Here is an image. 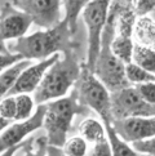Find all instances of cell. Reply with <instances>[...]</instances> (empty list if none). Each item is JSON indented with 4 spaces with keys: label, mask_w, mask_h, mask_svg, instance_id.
Here are the masks:
<instances>
[{
    "label": "cell",
    "mask_w": 155,
    "mask_h": 156,
    "mask_svg": "<svg viewBox=\"0 0 155 156\" xmlns=\"http://www.w3.org/2000/svg\"><path fill=\"white\" fill-rule=\"evenodd\" d=\"M73 35L74 32L71 31L69 23L62 20L54 27L17 39L8 47V51L9 53L20 54L22 59L44 61L57 53L65 54L74 52Z\"/></svg>",
    "instance_id": "1"
},
{
    "label": "cell",
    "mask_w": 155,
    "mask_h": 156,
    "mask_svg": "<svg viewBox=\"0 0 155 156\" xmlns=\"http://www.w3.org/2000/svg\"><path fill=\"white\" fill-rule=\"evenodd\" d=\"M80 70L81 65L74 52L61 54V57L47 70L40 84L35 89L32 96L35 103L38 106L44 105L67 96L69 90L79 79Z\"/></svg>",
    "instance_id": "2"
},
{
    "label": "cell",
    "mask_w": 155,
    "mask_h": 156,
    "mask_svg": "<svg viewBox=\"0 0 155 156\" xmlns=\"http://www.w3.org/2000/svg\"><path fill=\"white\" fill-rule=\"evenodd\" d=\"M115 22L116 10L110 3L107 20L101 35L99 53L97 55L95 67L92 71L97 76V79L109 89L110 93L120 90V89L131 85L125 77V65L120 59L116 58L111 51V41L116 35Z\"/></svg>",
    "instance_id": "3"
},
{
    "label": "cell",
    "mask_w": 155,
    "mask_h": 156,
    "mask_svg": "<svg viewBox=\"0 0 155 156\" xmlns=\"http://www.w3.org/2000/svg\"><path fill=\"white\" fill-rule=\"evenodd\" d=\"M85 108L87 107L78 101L75 90H73L70 96L47 102L43 128L45 130L48 146L62 148L67 139L74 118L76 115L83 114Z\"/></svg>",
    "instance_id": "4"
},
{
    "label": "cell",
    "mask_w": 155,
    "mask_h": 156,
    "mask_svg": "<svg viewBox=\"0 0 155 156\" xmlns=\"http://www.w3.org/2000/svg\"><path fill=\"white\" fill-rule=\"evenodd\" d=\"M74 87L79 103L95 111L103 124H111V93L84 63Z\"/></svg>",
    "instance_id": "5"
},
{
    "label": "cell",
    "mask_w": 155,
    "mask_h": 156,
    "mask_svg": "<svg viewBox=\"0 0 155 156\" xmlns=\"http://www.w3.org/2000/svg\"><path fill=\"white\" fill-rule=\"evenodd\" d=\"M110 3L111 0H91L85 5V8L81 10L83 21H84L88 31L87 61L84 65L91 71H93L97 55L99 53L101 35L107 20Z\"/></svg>",
    "instance_id": "6"
},
{
    "label": "cell",
    "mask_w": 155,
    "mask_h": 156,
    "mask_svg": "<svg viewBox=\"0 0 155 156\" xmlns=\"http://www.w3.org/2000/svg\"><path fill=\"white\" fill-rule=\"evenodd\" d=\"M111 114L114 120L127 118H154L155 105L143 99L133 85L111 93Z\"/></svg>",
    "instance_id": "7"
},
{
    "label": "cell",
    "mask_w": 155,
    "mask_h": 156,
    "mask_svg": "<svg viewBox=\"0 0 155 156\" xmlns=\"http://www.w3.org/2000/svg\"><path fill=\"white\" fill-rule=\"evenodd\" d=\"M12 4L30 16L32 23L41 29H51L62 21L61 0H12Z\"/></svg>",
    "instance_id": "8"
},
{
    "label": "cell",
    "mask_w": 155,
    "mask_h": 156,
    "mask_svg": "<svg viewBox=\"0 0 155 156\" xmlns=\"http://www.w3.org/2000/svg\"><path fill=\"white\" fill-rule=\"evenodd\" d=\"M44 114H45V103L39 105L34 115L30 119L23 121H17L14 124H9L0 133V154L7 151L8 148L18 146L23 142V139L43 126Z\"/></svg>",
    "instance_id": "9"
},
{
    "label": "cell",
    "mask_w": 155,
    "mask_h": 156,
    "mask_svg": "<svg viewBox=\"0 0 155 156\" xmlns=\"http://www.w3.org/2000/svg\"><path fill=\"white\" fill-rule=\"evenodd\" d=\"M32 20L12 3H5L0 8V37L3 40H17L26 35Z\"/></svg>",
    "instance_id": "10"
},
{
    "label": "cell",
    "mask_w": 155,
    "mask_h": 156,
    "mask_svg": "<svg viewBox=\"0 0 155 156\" xmlns=\"http://www.w3.org/2000/svg\"><path fill=\"white\" fill-rule=\"evenodd\" d=\"M111 126L123 141L131 144L132 142L142 141L155 136V116L113 120Z\"/></svg>",
    "instance_id": "11"
},
{
    "label": "cell",
    "mask_w": 155,
    "mask_h": 156,
    "mask_svg": "<svg viewBox=\"0 0 155 156\" xmlns=\"http://www.w3.org/2000/svg\"><path fill=\"white\" fill-rule=\"evenodd\" d=\"M61 57V54H53L52 57H49L44 61H39L35 65H30L29 67H26L23 71L20 74L17 81L13 85V88L10 89V92L8 93V96H17V94H23V93H34L38 85L40 84V81L43 79L44 74L47 72V70L56 62V61Z\"/></svg>",
    "instance_id": "12"
},
{
    "label": "cell",
    "mask_w": 155,
    "mask_h": 156,
    "mask_svg": "<svg viewBox=\"0 0 155 156\" xmlns=\"http://www.w3.org/2000/svg\"><path fill=\"white\" fill-rule=\"evenodd\" d=\"M111 5L116 10L115 31L118 36L132 37L137 21V14L135 12L133 4L124 3L121 0H111Z\"/></svg>",
    "instance_id": "13"
},
{
    "label": "cell",
    "mask_w": 155,
    "mask_h": 156,
    "mask_svg": "<svg viewBox=\"0 0 155 156\" xmlns=\"http://www.w3.org/2000/svg\"><path fill=\"white\" fill-rule=\"evenodd\" d=\"M32 65L31 61L29 59H22L20 62L12 65L10 67L5 69L3 72H0V101L8 96L10 89L16 84L18 76L26 67Z\"/></svg>",
    "instance_id": "14"
},
{
    "label": "cell",
    "mask_w": 155,
    "mask_h": 156,
    "mask_svg": "<svg viewBox=\"0 0 155 156\" xmlns=\"http://www.w3.org/2000/svg\"><path fill=\"white\" fill-rule=\"evenodd\" d=\"M78 132H79V136L83 139H85L87 142H89L92 144L101 142L107 138L105 125L99 120L93 118H88L84 121H81Z\"/></svg>",
    "instance_id": "15"
},
{
    "label": "cell",
    "mask_w": 155,
    "mask_h": 156,
    "mask_svg": "<svg viewBox=\"0 0 155 156\" xmlns=\"http://www.w3.org/2000/svg\"><path fill=\"white\" fill-rule=\"evenodd\" d=\"M133 35L137 39L136 43L145 47L155 48V22L147 16L140 17L136 21Z\"/></svg>",
    "instance_id": "16"
},
{
    "label": "cell",
    "mask_w": 155,
    "mask_h": 156,
    "mask_svg": "<svg viewBox=\"0 0 155 156\" xmlns=\"http://www.w3.org/2000/svg\"><path fill=\"white\" fill-rule=\"evenodd\" d=\"M132 62L141 69L155 75V49L135 43Z\"/></svg>",
    "instance_id": "17"
},
{
    "label": "cell",
    "mask_w": 155,
    "mask_h": 156,
    "mask_svg": "<svg viewBox=\"0 0 155 156\" xmlns=\"http://www.w3.org/2000/svg\"><path fill=\"white\" fill-rule=\"evenodd\" d=\"M106 129V136L111 148V156H138V154L133 150V147L129 143L123 141L118 134L115 133L111 124H103Z\"/></svg>",
    "instance_id": "18"
},
{
    "label": "cell",
    "mask_w": 155,
    "mask_h": 156,
    "mask_svg": "<svg viewBox=\"0 0 155 156\" xmlns=\"http://www.w3.org/2000/svg\"><path fill=\"white\" fill-rule=\"evenodd\" d=\"M133 45H135V43L132 40V37L115 36L111 41V51L116 58L120 59L124 65H127L132 62Z\"/></svg>",
    "instance_id": "19"
},
{
    "label": "cell",
    "mask_w": 155,
    "mask_h": 156,
    "mask_svg": "<svg viewBox=\"0 0 155 156\" xmlns=\"http://www.w3.org/2000/svg\"><path fill=\"white\" fill-rule=\"evenodd\" d=\"M62 2V7L65 9V21L69 23L71 31L75 34L78 18L81 14V10L85 8V5L91 2V0H61Z\"/></svg>",
    "instance_id": "20"
},
{
    "label": "cell",
    "mask_w": 155,
    "mask_h": 156,
    "mask_svg": "<svg viewBox=\"0 0 155 156\" xmlns=\"http://www.w3.org/2000/svg\"><path fill=\"white\" fill-rule=\"evenodd\" d=\"M47 138L45 136L38 139L30 138L21 143L14 156H47Z\"/></svg>",
    "instance_id": "21"
},
{
    "label": "cell",
    "mask_w": 155,
    "mask_h": 156,
    "mask_svg": "<svg viewBox=\"0 0 155 156\" xmlns=\"http://www.w3.org/2000/svg\"><path fill=\"white\" fill-rule=\"evenodd\" d=\"M16 98V116L14 121H23L30 119L35 112V101L30 94H17Z\"/></svg>",
    "instance_id": "22"
},
{
    "label": "cell",
    "mask_w": 155,
    "mask_h": 156,
    "mask_svg": "<svg viewBox=\"0 0 155 156\" xmlns=\"http://www.w3.org/2000/svg\"><path fill=\"white\" fill-rule=\"evenodd\" d=\"M125 77L131 85L142 84L147 81H155V75L141 69L140 66L135 65L133 62L125 65Z\"/></svg>",
    "instance_id": "23"
},
{
    "label": "cell",
    "mask_w": 155,
    "mask_h": 156,
    "mask_svg": "<svg viewBox=\"0 0 155 156\" xmlns=\"http://www.w3.org/2000/svg\"><path fill=\"white\" fill-rule=\"evenodd\" d=\"M62 151L66 156H87L88 142L80 136L67 138L62 146Z\"/></svg>",
    "instance_id": "24"
},
{
    "label": "cell",
    "mask_w": 155,
    "mask_h": 156,
    "mask_svg": "<svg viewBox=\"0 0 155 156\" xmlns=\"http://www.w3.org/2000/svg\"><path fill=\"white\" fill-rule=\"evenodd\" d=\"M0 116L9 121L14 120V116H16V98H14V96L5 97L0 101Z\"/></svg>",
    "instance_id": "25"
},
{
    "label": "cell",
    "mask_w": 155,
    "mask_h": 156,
    "mask_svg": "<svg viewBox=\"0 0 155 156\" xmlns=\"http://www.w3.org/2000/svg\"><path fill=\"white\" fill-rule=\"evenodd\" d=\"M131 146L137 154H145V155H153L155 156V136L142 139V141L132 142Z\"/></svg>",
    "instance_id": "26"
},
{
    "label": "cell",
    "mask_w": 155,
    "mask_h": 156,
    "mask_svg": "<svg viewBox=\"0 0 155 156\" xmlns=\"http://www.w3.org/2000/svg\"><path fill=\"white\" fill-rule=\"evenodd\" d=\"M133 87L146 102L155 105V81L142 83V84H137Z\"/></svg>",
    "instance_id": "27"
},
{
    "label": "cell",
    "mask_w": 155,
    "mask_h": 156,
    "mask_svg": "<svg viewBox=\"0 0 155 156\" xmlns=\"http://www.w3.org/2000/svg\"><path fill=\"white\" fill-rule=\"evenodd\" d=\"M89 156H111V148H110L109 139H103L92 146Z\"/></svg>",
    "instance_id": "28"
},
{
    "label": "cell",
    "mask_w": 155,
    "mask_h": 156,
    "mask_svg": "<svg viewBox=\"0 0 155 156\" xmlns=\"http://www.w3.org/2000/svg\"><path fill=\"white\" fill-rule=\"evenodd\" d=\"M20 61H22V57L20 54H0V72H3L5 69L10 67L12 65L20 62Z\"/></svg>",
    "instance_id": "29"
},
{
    "label": "cell",
    "mask_w": 155,
    "mask_h": 156,
    "mask_svg": "<svg viewBox=\"0 0 155 156\" xmlns=\"http://www.w3.org/2000/svg\"><path fill=\"white\" fill-rule=\"evenodd\" d=\"M47 156H66L62 151V148L54 147V146H48L47 147Z\"/></svg>",
    "instance_id": "30"
},
{
    "label": "cell",
    "mask_w": 155,
    "mask_h": 156,
    "mask_svg": "<svg viewBox=\"0 0 155 156\" xmlns=\"http://www.w3.org/2000/svg\"><path fill=\"white\" fill-rule=\"evenodd\" d=\"M20 146H21V143L18 144V146H14V147H10V148H8L7 151H4V152L0 154V156H14V154L17 152V150L20 148Z\"/></svg>",
    "instance_id": "31"
},
{
    "label": "cell",
    "mask_w": 155,
    "mask_h": 156,
    "mask_svg": "<svg viewBox=\"0 0 155 156\" xmlns=\"http://www.w3.org/2000/svg\"><path fill=\"white\" fill-rule=\"evenodd\" d=\"M0 54H9V51H8V47L5 45V41L0 37Z\"/></svg>",
    "instance_id": "32"
},
{
    "label": "cell",
    "mask_w": 155,
    "mask_h": 156,
    "mask_svg": "<svg viewBox=\"0 0 155 156\" xmlns=\"http://www.w3.org/2000/svg\"><path fill=\"white\" fill-rule=\"evenodd\" d=\"M10 122H12V121H9V120H7V119H4V118L0 116V133H2L5 128L10 124Z\"/></svg>",
    "instance_id": "33"
},
{
    "label": "cell",
    "mask_w": 155,
    "mask_h": 156,
    "mask_svg": "<svg viewBox=\"0 0 155 156\" xmlns=\"http://www.w3.org/2000/svg\"><path fill=\"white\" fill-rule=\"evenodd\" d=\"M121 2H124V3H128V4H133V3H135V0H121Z\"/></svg>",
    "instance_id": "34"
},
{
    "label": "cell",
    "mask_w": 155,
    "mask_h": 156,
    "mask_svg": "<svg viewBox=\"0 0 155 156\" xmlns=\"http://www.w3.org/2000/svg\"><path fill=\"white\" fill-rule=\"evenodd\" d=\"M138 156H153V155H145V154H138Z\"/></svg>",
    "instance_id": "35"
}]
</instances>
